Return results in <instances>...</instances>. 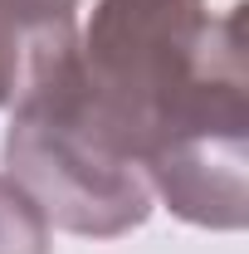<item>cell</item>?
I'll list each match as a JSON object with an SVG mask.
<instances>
[{"label":"cell","mask_w":249,"mask_h":254,"mask_svg":"<svg viewBox=\"0 0 249 254\" xmlns=\"http://www.w3.org/2000/svg\"><path fill=\"white\" fill-rule=\"evenodd\" d=\"M68 78L171 215L200 230H245V0L225 15H210L205 0H98L73 39Z\"/></svg>","instance_id":"cell-1"},{"label":"cell","mask_w":249,"mask_h":254,"mask_svg":"<svg viewBox=\"0 0 249 254\" xmlns=\"http://www.w3.org/2000/svg\"><path fill=\"white\" fill-rule=\"evenodd\" d=\"M0 157L5 176L39 205V215L68 235L118 240L152 215L156 195L142 166L88 118L68 59L10 108Z\"/></svg>","instance_id":"cell-2"},{"label":"cell","mask_w":249,"mask_h":254,"mask_svg":"<svg viewBox=\"0 0 249 254\" xmlns=\"http://www.w3.org/2000/svg\"><path fill=\"white\" fill-rule=\"evenodd\" d=\"M78 39L73 10L39 0H0V108H15L39 78H49Z\"/></svg>","instance_id":"cell-3"},{"label":"cell","mask_w":249,"mask_h":254,"mask_svg":"<svg viewBox=\"0 0 249 254\" xmlns=\"http://www.w3.org/2000/svg\"><path fill=\"white\" fill-rule=\"evenodd\" d=\"M0 254H49V220L0 171Z\"/></svg>","instance_id":"cell-4"},{"label":"cell","mask_w":249,"mask_h":254,"mask_svg":"<svg viewBox=\"0 0 249 254\" xmlns=\"http://www.w3.org/2000/svg\"><path fill=\"white\" fill-rule=\"evenodd\" d=\"M39 5H59V10H78V0H39Z\"/></svg>","instance_id":"cell-5"}]
</instances>
